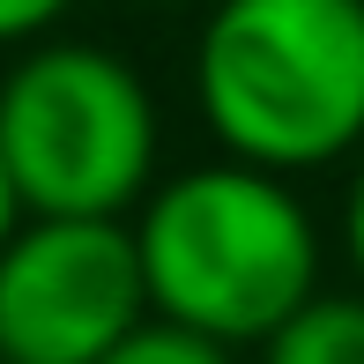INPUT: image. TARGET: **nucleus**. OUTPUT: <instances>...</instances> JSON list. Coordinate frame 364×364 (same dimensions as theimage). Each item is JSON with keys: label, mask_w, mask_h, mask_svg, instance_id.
<instances>
[{"label": "nucleus", "mask_w": 364, "mask_h": 364, "mask_svg": "<svg viewBox=\"0 0 364 364\" xmlns=\"http://www.w3.org/2000/svg\"><path fill=\"white\" fill-rule=\"evenodd\" d=\"M127 223H134L149 312L230 350H260L312 290H327L312 208L283 171H260L245 156L156 178Z\"/></svg>", "instance_id": "f257e3e1"}, {"label": "nucleus", "mask_w": 364, "mask_h": 364, "mask_svg": "<svg viewBox=\"0 0 364 364\" xmlns=\"http://www.w3.org/2000/svg\"><path fill=\"white\" fill-rule=\"evenodd\" d=\"M193 105L223 156L327 171L364 149V0H208Z\"/></svg>", "instance_id": "f03ea898"}, {"label": "nucleus", "mask_w": 364, "mask_h": 364, "mask_svg": "<svg viewBox=\"0 0 364 364\" xmlns=\"http://www.w3.org/2000/svg\"><path fill=\"white\" fill-rule=\"evenodd\" d=\"M0 149L23 216H134L164 164V119L112 45L38 38L0 75Z\"/></svg>", "instance_id": "7ed1b4c3"}, {"label": "nucleus", "mask_w": 364, "mask_h": 364, "mask_svg": "<svg viewBox=\"0 0 364 364\" xmlns=\"http://www.w3.org/2000/svg\"><path fill=\"white\" fill-rule=\"evenodd\" d=\"M141 320L127 216H23L0 238V364H97Z\"/></svg>", "instance_id": "20e7f679"}, {"label": "nucleus", "mask_w": 364, "mask_h": 364, "mask_svg": "<svg viewBox=\"0 0 364 364\" xmlns=\"http://www.w3.org/2000/svg\"><path fill=\"white\" fill-rule=\"evenodd\" d=\"M253 357L260 364H364V283L312 290Z\"/></svg>", "instance_id": "39448f33"}, {"label": "nucleus", "mask_w": 364, "mask_h": 364, "mask_svg": "<svg viewBox=\"0 0 364 364\" xmlns=\"http://www.w3.org/2000/svg\"><path fill=\"white\" fill-rule=\"evenodd\" d=\"M97 364H238V350L230 342H208V335H193V327H178V320H149L134 327L127 342H112Z\"/></svg>", "instance_id": "423d86ee"}, {"label": "nucleus", "mask_w": 364, "mask_h": 364, "mask_svg": "<svg viewBox=\"0 0 364 364\" xmlns=\"http://www.w3.org/2000/svg\"><path fill=\"white\" fill-rule=\"evenodd\" d=\"M68 8H75V0H0V45L23 53V45L53 38V30L68 23Z\"/></svg>", "instance_id": "0eeeda50"}, {"label": "nucleus", "mask_w": 364, "mask_h": 364, "mask_svg": "<svg viewBox=\"0 0 364 364\" xmlns=\"http://www.w3.org/2000/svg\"><path fill=\"white\" fill-rule=\"evenodd\" d=\"M342 253H350V268H357V283H364V149H357L350 193H342Z\"/></svg>", "instance_id": "6e6552de"}, {"label": "nucleus", "mask_w": 364, "mask_h": 364, "mask_svg": "<svg viewBox=\"0 0 364 364\" xmlns=\"http://www.w3.org/2000/svg\"><path fill=\"white\" fill-rule=\"evenodd\" d=\"M23 223V193H15V171H8V149H0V238Z\"/></svg>", "instance_id": "1a4fd4ad"}, {"label": "nucleus", "mask_w": 364, "mask_h": 364, "mask_svg": "<svg viewBox=\"0 0 364 364\" xmlns=\"http://www.w3.org/2000/svg\"><path fill=\"white\" fill-rule=\"evenodd\" d=\"M149 8H186V0H149Z\"/></svg>", "instance_id": "9d476101"}]
</instances>
